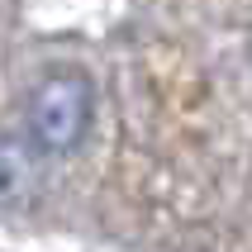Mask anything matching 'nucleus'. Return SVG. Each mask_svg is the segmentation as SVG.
Returning <instances> with one entry per match:
<instances>
[{
  "label": "nucleus",
  "instance_id": "f257e3e1",
  "mask_svg": "<svg viewBox=\"0 0 252 252\" xmlns=\"http://www.w3.org/2000/svg\"><path fill=\"white\" fill-rule=\"evenodd\" d=\"M95 124V86L76 67L43 71L24 100V138L43 157H67L86 143Z\"/></svg>",
  "mask_w": 252,
  "mask_h": 252
},
{
  "label": "nucleus",
  "instance_id": "f03ea898",
  "mask_svg": "<svg viewBox=\"0 0 252 252\" xmlns=\"http://www.w3.org/2000/svg\"><path fill=\"white\" fill-rule=\"evenodd\" d=\"M38 148L24 133H5L0 143V195L5 210H24L29 200L38 195Z\"/></svg>",
  "mask_w": 252,
  "mask_h": 252
}]
</instances>
